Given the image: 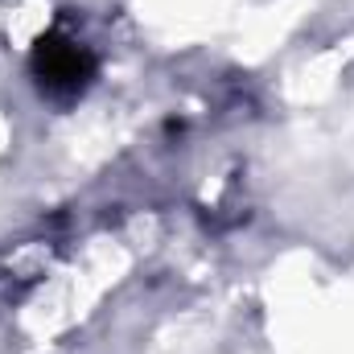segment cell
<instances>
[{
  "instance_id": "obj_1",
  "label": "cell",
  "mask_w": 354,
  "mask_h": 354,
  "mask_svg": "<svg viewBox=\"0 0 354 354\" xmlns=\"http://www.w3.org/2000/svg\"><path fill=\"white\" fill-rule=\"evenodd\" d=\"M91 71H95V58L83 41L75 37H62V33H50L37 41V54H33V79L41 83L46 95L54 99H71L87 87Z\"/></svg>"
}]
</instances>
